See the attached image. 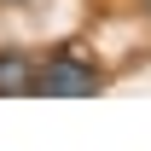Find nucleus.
Instances as JSON below:
<instances>
[{
  "label": "nucleus",
  "mask_w": 151,
  "mask_h": 151,
  "mask_svg": "<svg viewBox=\"0 0 151 151\" xmlns=\"http://www.w3.org/2000/svg\"><path fill=\"white\" fill-rule=\"evenodd\" d=\"M105 87V70L81 52H52L47 64H35V93H52V99H93Z\"/></svg>",
  "instance_id": "obj_1"
},
{
  "label": "nucleus",
  "mask_w": 151,
  "mask_h": 151,
  "mask_svg": "<svg viewBox=\"0 0 151 151\" xmlns=\"http://www.w3.org/2000/svg\"><path fill=\"white\" fill-rule=\"evenodd\" d=\"M35 93V58L18 47H0V99H23Z\"/></svg>",
  "instance_id": "obj_2"
},
{
  "label": "nucleus",
  "mask_w": 151,
  "mask_h": 151,
  "mask_svg": "<svg viewBox=\"0 0 151 151\" xmlns=\"http://www.w3.org/2000/svg\"><path fill=\"white\" fill-rule=\"evenodd\" d=\"M0 6H23V0H0Z\"/></svg>",
  "instance_id": "obj_3"
},
{
  "label": "nucleus",
  "mask_w": 151,
  "mask_h": 151,
  "mask_svg": "<svg viewBox=\"0 0 151 151\" xmlns=\"http://www.w3.org/2000/svg\"><path fill=\"white\" fill-rule=\"evenodd\" d=\"M145 12H151V0H145Z\"/></svg>",
  "instance_id": "obj_4"
}]
</instances>
